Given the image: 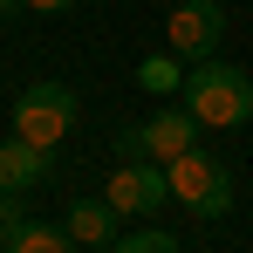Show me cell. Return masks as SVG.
Masks as SVG:
<instances>
[{
	"mask_svg": "<svg viewBox=\"0 0 253 253\" xmlns=\"http://www.w3.org/2000/svg\"><path fill=\"white\" fill-rule=\"evenodd\" d=\"M185 110L199 117L206 130H240L253 117V76L247 69H233V62H192V76H185Z\"/></svg>",
	"mask_w": 253,
	"mask_h": 253,
	"instance_id": "6da1fadb",
	"label": "cell"
},
{
	"mask_svg": "<svg viewBox=\"0 0 253 253\" xmlns=\"http://www.w3.org/2000/svg\"><path fill=\"white\" fill-rule=\"evenodd\" d=\"M69 130H76V89L69 83H28L21 96H14V137L55 151Z\"/></svg>",
	"mask_w": 253,
	"mask_h": 253,
	"instance_id": "7a4b0ae2",
	"label": "cell"
},
{
	"mask_svg": "<svg viewBox=\"0 0 253 253\" xmlns=\"http://www.w3.org/2000/svg\"><path fill=\"white\" fill-rule=\"evenodd\" d=\"M165 171H171V199L185 212H199V219H226L233 212V178H226V165H212L206 151H185Z\"/></svg>",
	"mask_w": 253,
	"mask_h": 253,
	"instance_id": "3957f363",
	"label": "cell"
},
{
	"mask_svg": "<svg viewBox=\"0 0 253 253\" xmlns=\"http://www.w3.org/2000/svg\"><path fill=\"white\" fill-rule=\"evenodd\" d=\"M219 35H226V14H219V0H178L165 21V48L178 62H206L219 55Z\"/></svg>",
	"mask_w": 253,
	"mask_h": 253,
	"instance_id": "277c9868",
	"label": "cell"
},
{
	"mask_svg": "<svg viewBox=\"0 0 253 253\" xmlns=\"http://www.w3.org/2000/svg\"><path fill=\"white\" fill-rule=\"evenodd\" d=\"M117 212H158L171 199V171L158 158H124V165L110 171V192H103Z\"/></svg>",
	"mask_w": 253,
	"mask_h": 253,
	"instance_id": "5b68a950",
	"label": "cell"
},
{
	"mask_svg": "<svg viewBox=\"0 0 253 253\" xmlns=\"http://www.w3.org/2000/svg\"><path fill=\"white\" fill-rule=\"evenodd\" d=\"M199 117H192V110H158V117H151V124H144V158H158V165H171V158H185V151H199Z\"/></svg>",
	"mask_w": 253,
	"mask_h": 253,
	"instance_id": "8992f818",
	"label": "cell"
},
{
	"mask_svg": "<svg viewBox=\"0 0 253 253\" xmlns=\"http://www.w3.org/2000/svg\"><path fill=\"white\" fill-rule=\"evenodd\" d=\"M48 178V151L28 137H0V192H35Z\"/></svg>",
	"mask_w": 253,
	"mask_h": 253,
	"instance_id": "52a82bcc",
	"label": "cell"
},
{
	"mask_svg": "<svg viewBox=\"0 0 253 253\" xmlns=\"http://www.w3.org/2000/svg\"><path fill=\"white\" fill-rule=\"evenodd\" d=\"M117 219H124V212L110 206V199H76L62 226L76 233V247H110V240H117Z\"/></svg>",
	"mask_w": 253,
	"mask_h": 253,
	"instance_id": "ba28073f",
	"label": "cell"
},
{
	"mask_svg": "<svg viewBox=\"0 0 253 253\" xmlns=\"http://www.w3.org/2000/svg\"><path fill=\"white\" fill-rule=\"evenodd\" d=\"M7 253H76V233H69V226H42V219H28V226L7 240Z\"/></svg>",
	"mask_w": 253,
	"mask_h": 253,
	"instance_id": "9c48e42d",
	"label": "cell"
},
{
	"mask_svg": "<svg viewBox=\"0 0 253 253\" xmlns=\"http://www.w3.org/2000/svg\"><path fill=\"white\" fill-rule=\"evenodd\" d=\"M137 83L151 89V96H171V89H185V69H178V55H144V62H137Z\"/></svg>",
	"mask_w": 253,
	"mask_h": 253,
	"instance_id": "30bf717a",
	"label": "cell"
},
{
	"mask_svg": "<svg viewBox=\"0 0 253 253\" xmlns=\"http://www.w3.org/2000/svg\"><path fill=\"white\" fill-rule=\"evenodd\" d=\"M110 253H178V240H171V233H130V240H117Z\"/></svg>",
	"mask_w": 253,
	"mask_h": 253,
	"instance_id": "8fae6325",
	"label": "cell"
},
{
	"mask_svg": "<svg viewBox=\"0 0 253 253\" xmlns=\"http://www.w3.org/2000/svg\"><path fill=\"white\" fill-rule=\"evenodd\" d=\"M110 144H117V158H144V124H117Z\"/></svg>",
	"mask_w": 253,
	"mask_h": 253,
	"instance_id": "7c38bea8",
	"label": "cell"
},
{
	"mask_svg": "<svg viewBox=\"0 0 253 253\" xmlns=\"http://www.w3.org/2000/svg\"><path fill=\"white\" fill-rule=\"evenodd\" d=\"M28 219H21V192H0V240H14Z\"/></svg>",
	"mask_w": 253,
	"mask_h": 253,
	"instance_id": "4fadbf2b",
	"label": "cell"
},
{
	"mask_svg": "<svg viewBox=\"0 0 253 253\" xmlns=\"http://www.w3.org/2000/svg\"><path fill=\"white\" fill-rule=\"evenodd\" d=\"M76 0H28V14H69Z\"/></svg>",
	"mask_w": 253,
	"mask_h": 253,
	"instance_id": "5bb4252c",
	"label": "cell"
},
{
	"mask_svg": "<svg viewBox=\"0 0 253 253\" xmlns=\"http://www.w3.org/2000/svg\"><path fill=\"white\" fill-rule=\"evenodd\" d=\"M21 7H28V0H0V21H7V14H21Z\"/></svg>",
	"mask_w": 253,
	"mask_h": 253,
	"instance_id": "9a60e30c",
	"label": "cell"
}]
</instances>
